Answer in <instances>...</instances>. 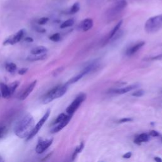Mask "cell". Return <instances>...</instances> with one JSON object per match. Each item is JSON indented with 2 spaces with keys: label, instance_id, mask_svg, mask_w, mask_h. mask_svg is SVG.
<instances>
[{
  "label": "cell",
  "instance_id": "obj_27",
  "mask_svg": "<svg viewBox=\"0 0 162 162\" xmlns=\"http://www.w3.org/2000/svg\"><path fill=\"white\" fill-rule=\"evenodd\" d=\"M84 147V144L83 142H81L79 146H77V148L76 149V150H75V151H76L77 153H80L82 151Z\"/></svg>",
  "mask_w": 162,
  "mask_h": 162
},
{
  "label": "cell",
  "instance_id": "obj_18",
  "mask_svg": "<svg viewBox=\"0 0 162 162\" xmlns=\"http://www.w3.org/2000/svg\"><path fill=\"white\" fill-rule=\"evenodd\" d=\"M122 22H123V20H120L119 22H118L116 25V26H115L113 27V29H112V30L111 31V32L110 34V36H109V37H110V38H109V39H111L112 37H114V36L115 35V34H116L118 30V29H120V27H121L122 24Z\"/></svg>",
  "mask_w": 162,
  "mask_h": 162
},
{
  "label": "cell",
  "instance_id": "obj_30",
  "mask_svg": "<svg viewBox=\"0 0 162 162\" xmlns=\"http://www.w3.org/2000/svg\"><path fill=\"white\" fill-rule=\"evenodd\" d=\"M27 71H28V68H21L20 70H18V74L21 75V76H23V75L26 74L27 73Z\"/></svg>",
  "mask_w": 162,
  "mask_h": 162
},
{
  "label": "cell",
  "instance_id": "obj_14",
  "mask_svg": "<svg viewBox=\"0 0 162 162\" xmlns=\"http://www.w3.org/2000/svg\"><path fill=\"white\" fill-rule=\"evenodd\" d=\"M0 88H1V95L3 97L6 99H8L10 97L11 95L7 85H6L4 83H1L0 84Z\"/></svg>",
  "mask_w": 162,
  "mask_h": 162
},
{
  "label": "cell",
  "instance_id": "obj_19",
  "mask_svg": "<svg viewBox=\"0 0 162 162\" xmlns=\"http://www.w3.org/2000/svg\"><path fill=\"white\" fill-rule=\"evenodd\" d=\"M80 10V4L79 2H76L72 6V7L70 8V10L69 11L70 14H75L77 13L78 11Z\"/></svg>",
  "mask_w": 162,
  "mask_h": 162
},
{
  "label": "cell",
  "instance_id": "obj_3",
  "mask_svg": "<svg viewBox=\"0 0 162 162\" xmlns=\"http://www.w3.org/2000/svg\"><path fill=\"white\" fill-rule=\"evenodd\" d=\"M127 3L126 0H120L116 2L107 11V17L108 18H113L119 14L124 8L126 7Z\"/></svg>",
  "mask_w": 162,
  "mask_h": 162
},
{
  "label": "cell",
  "instance_id": "obj_33",
  "mask_svg": "<svg viewBox=\"0 0 162 162\" xmlns=\"http://www.w3.org/2000/svg\"><path fill=\"white\" fill-rule=\"evenodd\" d=\"M24 41L27 43H32L34 41V39L30 37H27L24 39Z\"/></svg>",
  "mask_w": 162,
  "mask_h": 162
},
{
  "label": "cell",
  "instance_id": "obj_29",
  "mask_svg": "<svg viewBox=\"0 0 162 162\" xmlns=\"http://www.w3.org/2000/svg\"><path fill=\"white\" fill-rule=\"evenodd\" d=\"M133 120L132 118H122V119L118 120V123L122 124V123H126V122H132Z\"/></svg>",
  "mask_w": 162,
  "mask_h": 162
},
{
  "label": "cell",
  "instance_id": "obj_15",
  "mask_svg": "<svg viewBox=\"0 0 162 162\" xmlns=\"http://www.w3.org/2000/svg\"><path fill=\"white\" fill-rule=\"evenodd\" d=\"M149 139V137L147 134L143 133L140 134L139 136L137 137V138L134 139V143L137 144H141V143L144 142H148Z\"/></svg>",
  "mask_w": 162,
  "mask_h": 162
},
{
  "label": "cell",
  "instance_id": "obj_34",
  "mask_svg": "<svg viewBox=\"0 0 162 162\" xmlns=\"http://www.w3.org/2000/svg\"><path fill=\"white\" fill-rule=\"evenodd\" d=\"M37 31L39 32H41V33H44V32H46V29H43V28H37Z\"/></svg>",
  "mask_w": 162,
  "mask_h": 162
},
{
  "label": "cell",
  "instance_id": "obj_26",
  "mask_svg": "<svg viewBox=\"0 0 162 162\" xmlns=\"http://www.w3.org/2000/svg\"><path fill=\"white\" fill-rule=\"evenodd\" d=\"M49 18L48 17H42L38 20V24L39 25H45L48 22Z\"/></svg>",
  "mask_w": 162,
  "mask_h": 162
},
{
  "label": "cell",
  "instance_id": "obj_12",
  "mask_svg": "<svg viewBox=\"0 0 162 162\" xmlns=\"http://www.w3.org/2000/svg\"><path fill=\"white\" fill-rule=\"evenodd\" d=\"M72 115H67V117L66 119L63 120V122H61V123L58 124L57 126H55L54 128L51 130V133H53V134L57 133L59 131H60L61 130L63 129L64 127L66 126L68 123H69V122L72 118Z\"/></svg>",
  "mask_w": 162,
  "mask_h": 162
},
{
  "label": "cell",
  "instance_id": "obj_11",
  "mask_svg": "<svg viewBox=\"0 0 162 162\" xmlns=\"http://www.w3.org/2000/svg\"><path fill=\"white\" fill-rule=\"evenodd\" d=\"M145 45V42L142 41V42H139L138 43H136V45H133L131 47H130L129 48L127 49V50L126 51V55L127 56H132L133 55H134L136 53L139 51L140 49H141L142 46H144Z\"/></svg>",
  "mask_w": 162,
  "mask_h": 162
},
{
  "label": "cell",
  "instance_id": "obj_6",
  "mask_svg": "<svg viewBox=\"0 0 162 162\" xmlns=\"http://www.w3.org/2000/svg\"><path fill=\"white\" fill-rule=\"evenodd\" d=\"M25 33H26V30L25 29H23L20 30L16 34L11 36L6 39L3 42V45H14L16 44V43L20 41V40L23 38Z\"/></svg>",
  "mask_w": 162,
  "mask_h": 162
},
{
  "label": "cell",
  "instance_id": "obj_23",
  "mask_svg": "<svg viewBox=\"0 0 162 162\" xmlns=\"http://www.w3.org/2000/svg\"><path fill=\"white\" fill-rule=\"evenodd\" d=\"M46 58V55L43 54L41 56H39V57H30V58L29 57L27 58V60L29 61H37V60H45Z\"/></svg>",
  "mask_w": 162,
  "mask_h": 162
},
{
  "label": "cell",
  "instance_id": "obj_5",
  "mask_svg": "<svg viewBox=\"0 0 162 162\" xmlns=\"http://www.w3.org/2000/svg\"><path fill=\"white\" fill-rule=\"evenodd\" d=\"M50 113H51V110L49 109V110L46 111V112L45 113V115H43V117L41 118V120L38 122V123H37L36 125L34 126L32 131L31 132L29 136L26 139V141H29V140H30L31 139H32L35 136L37 133H38V132L39 131V130L41 129V127H43V126L44 125L45 123L46 122V120H48V118H49Z\"/></svg>",
  "mask_w": 162,
  "mask_h": 162
},
{
  "label": "cell",
  "instance_id": "obj_35",
  "mask_svg": "<svg viewBox=\"0 0 162 162\" xmlns=\"http://www.w3.org/2000/svg\"><path fill=\"white\" fill-rule=\"evenodd\" d=\"M63 70V68H58V69H57L55 70V72L57 73V75H58V74H60L61 72Z\"/></svg>",
  "mask_w": 162,
  "mask_h": 162
},
{
  "label": "cell",
  "instance_id": "obj_21",
  "mask_svg": "<svg viewBox=\"0 0 162 162\" xmlns=\"http://www.w3.org/2000/svg\"><path fill=\"white\" fill-rule=\"evenodd\" d=\"M67 117V115H66L65 113H61V114H60L58 116V117L56 118V120L54 122L53 124H58L61 123V122H63V120H65V119H66Z\"/></svg>",
  "mask_w": 162,
  "mask_h": 162
},
{
  "label": "cell",
  "instance_id": "obj_32",
  "mask_svg": "<svg viewBox=\"0 0 162 162\" xmlns=\"http://www.w3.org/2000/svg\"><path fill=\"white\" fill-rule=\"evenodd\" d=\"M131 156H132V153L131 152H127V153H126L125 155H123V158L128 159V158H130V157H131Z\"/></svg>",
  "mask_w": 162,
  "mask_h": 162
},
{
  "label": "cell",
  "instance_id": "obj_31",
  "mask_svg": "<svg viewBox=\"0 0 162 162\" xmlns=\"http://www.w3.org/2000/svg\"><path fill=\"white\" fill-rule=\"evenodd\" d=\"M149 135L153 137H157L160 136V134H159L157 131H156V130H151L150 132H149Z\"/></svg>",
  "mask_w": 162,
  "mask_h": 162
},
{
  "label": "cell",
  "instance_id": "obj_36",
  "mask_svg": "<svg viewBox=\"0 0 162 162\" xmlns=\"http://www.w3.org/2000/svg\"><path fill=\"white\" fill-rule=\"evenodd\" d=\"M155 160L156 162H162L161 158H160V157H155Z\"/></svg>",
  "mask_w": 162,
  "mask_h": 162
},
{
  "label": "cell",
  "instance_id": "obj_38",
  "mask_svg": "<svg viewBox=\"0 0 162 162\" xmlns=\"http://www.w3.org/2000/svg\"><path fill=\"white\" fill-rule=\"evenodd\" d=\"M161 142H162V138H161Z\"/></svg>",
  "mask_w": 162,
  "mask_h": 162
},
{
  "label": "cell",
  "instance_id": "obj_17",
  "mask_svg": "<svg viewBox=\"0 0 162 162\" xmlns=\"http://www.w3.org/2000/svg\"><path fill=\"white\" fill-rule=\"evenodd\" d=\"M17 65L14 63H7L5 65V68L8 72L14 73L17 70Z\"/></svg>",
  "mask_w": 162,
  "mask_h": 162
},
{
  "label": "cell",
  "instance_id": "obj_24",
  "mask_svg": "<svg viewBox=\"0 0 162 162\" xmlns=\"http://www.w3.org/2000/svg\"><path fill=\"white\" fill-rule=\"evenodd\" d=\"M144 95V90L139 89V90H138V91L134 92L132 95L133 96H136V97H141V96H143Z\"/></svg>",
  "mask_w": 162,
  "mask_h": 162
},
{
  "label": "cell",
  "instance_id": "obj_22",
  "mask_svg": "<svg viewBox=\"0 0 162 162\" xmlns=\"http://www.w3.org/2000/svg\"><path fill=\"white\" fill-rule=\"evenodd\" d=\"M61 39L60 34L59 33H55L49 37V39L53 42H58Z\"/></svg>",
  "mask_w": 162,
  "mask_h": 162
},
{
  "label": "cell",
  "instance_id": "obj_1",
  "mask_svg": "<svg viewBox=\"0 0 162 162\" xmlns=\"http://www.w3.org/2000/svg\"><path fill=\"white\" fill-rule=\"evenodd\" d=\"M34 126L33 117L30 114H26L15 124L14 132L18 138L27 139L32 131Z\"/></svg>",
  "mask_w": 162,
  "mask_h": 162
},
{
  "label": "cell",
  "instance_id": "obj_28",
  "mask_svg": "<svg viewBox=\"0 0 162 162\" xmlns=\"http://www.w3.org/2000/svg\"><path fill=\"white\" fill-rule=\"evenodd\" d=\"M149 60L152 61H162V54L158 55L149 59Z\"/></svg>",
  "mask_w": 162,
  "mask_h": 162
},
{
  "label": "cell",
  "instance_id": "obj_2",
  "mask_svg": "<svg viewBox=\"0 0 162 162\" xmlns=\"http://www.w3.org/2000/svg\"><path fill=\"white\" fill-rule=\"evenodd\" d=\"M162 28V15L149 18L146 22L144 29L149 34L155 33Z\"/></svg>",
  "mask_w": 162,
  "mask_h": 162
},
{
  "label": "cell",
  "instance_id": "obj_13",
  "mask_svg": "<svg viewBox=\"0 0 162 162\" xmlns=\"http://www.w3.org/2000/svg\"><path fill=\"white\" fill-rule=\"evenodd\" d=\"M48 49L45 46H37L36 48H34L31 50L30 53L34 55H43L47 53Z\"/></svg>",
  "mask_w": 162,
  "mask_h": 162
},
{
  "label": "cell",
  "instance_id": "obj_20",
  "mask_svg": "<svg viewBox=\"0 0 162 162\" xmlns=\"http://www.w3.org/2000/svg\"><path fill=\"white\" fill-rule=\"evenodd\" d=\"M74 24V19H72V18H70V19H68V20H67L66 21L63 22L61 24L60 28H61V29H65V28L72 26Z\"/></svg>",
  "mask_w": 162,
  "mask_h": 162
},
{
  "label": "cell",
  "instance_id": "obj_8",
  "mask_svg": "<svg viewBox=\"0 0 162 162\" xmlns=\"http://www.w3.org/2000/svg\"><path fill=\"white\" fill-rule=\"evenodd\" d=\"M139 86H140V85L139 84H134L129 85L128 86L125 87V88L114 89V90H113V91H112V92L115 93V94L123 95V94H125V93H127V92H128L129 91H131L134 89H138Z\"/></svg>",
  "mask_w": 162,
  "mask_h": 162
},
{
  "label": "cell",
  "instance_id": "obj_10",
  "mask_svg": "<svg viewBox=\"0 0 162 162\" xmlns=\"http://www.w3.org/2000/svg\"><path fill=\"white\" fill-rule=\"evenodd\" d=\"M36 84H37V80H36L33 81L32 83L30 84L29 86H28L27 88V89L25 90V91L23 92L22 94L20 95V98H19L20 100H22V101L25 100V99H26L28 97V96H29V95L30 94L31 92H32V91L34 90V88L36 87Z\"/></svg>",
  "mask_w": 162,
  "mask_h": 162
},
{
  "label": "cell",
  "instance_id": "obj_37",
  "mask_svg": "<svg viewBox=\"0 0 162 162\" xmlns=\"http://www.w3.org/2000/svg\"><path fill=\"white\" fill-rule=\"evenodd\" d=\"M0 162H5L4 158L1 157V155H0Z\"/></svg>",
  "mask_w": 162,
  "mask_h": 162
},
{
  "label": "cell",
  "instance_id": "obj_25",
  "mask_svg": "<svg viewBox=\"0 0 162 162\" xmlns=\"http://www.w3.org/2000/svg\"><path fill=\"white\" fill-rule=\"evenodd\" d=\"M7 132V129L5 126H0V139L3 138Z\"/></svg>",
  "mask_w": 162,
  "mask_h": 162
},
{
  "label": "cell",
  "instance_id": "obj_4",
  "mask_svg": "<svg viewBox=\"0 0 162 162\" xmlns=\"http://www.w3.org/2000/svg\"><path fill=\"white\" fill-rule=\"evenodd\" d=\"M86 95L84 93H80V95H78L73 102L67 108L66 111L67 112V113L68 115H72L75 113V111L79 108L82 103L86 100Z\"/></svg>",
  "mask_w": 162,
  "mask_h": 162
},
{
  "label": "cell",
  "instance_id": "obj_9",
  "mask_svg": "<svg viewBox=\"0 0 162 162\" xmlns=\"http://www.w3.org/2000/svg\"><path fill=\"white\" fill-rule=\"evenodd\" d=\"M93 27V20L91 18H86L80 22L79 25V29L84 32H86L89 30L91 29Z\"/></svg>",
  "mask_w": 162,
  "mask_h": 162
},
{
  "label": "cell",
  "instance_id": "obj_7",
  "mask_svg": "<svg viewBox=\"0 0 162 162\" xmlns=\"http://www.w3.org/2000/svg\"><path fill=\"white\" fill-rule=\"evenodd\" d=\"M53 141V139L46 140H43L42 139H39L36 147V152L38 154H41L44 153L52 144Z\"/></svg>",
  "mask_w": 162,
  "mask_h": 162
},
{
  "label": "cell",
  "instance_id": "obj_16",
  "mask_svg": "<svg viewBox=\"0 0 162 162\" xmlns=\"http://www.w3.org/2000/svg\"><path fill=\"white\" fill-rule=\"evenodd\" d=\"M19 84H20L19 81L16 80V81H14V82L11 83L9 86H8L11 96L14 94V92L15 91V90H16V89L18 88V86H19Z\"/></svg>",
  "mask_w": 162,
  "mask_h": 162
}]
</instances>
